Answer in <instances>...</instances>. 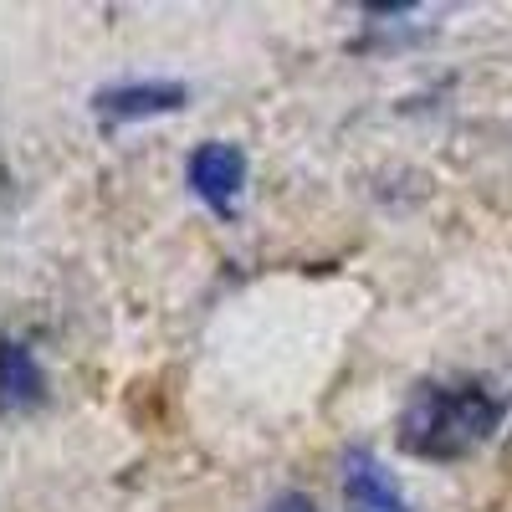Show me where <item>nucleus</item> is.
Returning a JSON list of instances; mask_svg holds the SVG:
<instances>
[{
	"mask_svg": "<svg viewBox=\"0 0 512 512\" xmlns=\"http://www.w3.org/2000/svg\"><path fill=\"white\" fill-rule=\"evenodd\" d=\"M502 415L507 405L487 379H425L400 410L395 441L415 461H461L497 436Z\"/></svg>",
	"mask_w": 512,
	"mask_h": 512,
	"instance_id": "f257e3e1",
	"label": "nucleus"
},
{
	"mask_svg": "<svg viewBox=\"0 0 512 512\" xmlns=\"http://www.w3.org/2000/svg\"><path fill=\"white\" fill-rule=\"evenodd\" d=\"M241 185H246V154L236 144H226V139L195 144V154H190V190L216 210V216H231L236 210Z\"/></svg>",
	"mask_w": 512,
	"mask_h": 512,
	"instance_id": "f03ea898",
	"label": "nucleus"
},
{
	"mask_svg": "<svg viewBox=\"0 0 512 512\" xmlns=\"http://www.w3.org/2000/svg\"><path fill=\"white\" fill-rule=\"evenodd\" d=\"M98 118H154V113H175L190 103V88L180 82H113L98 98Z\"/></svg>",
	"mask_w": 512,
	"mask_h": 512,
	"instance_id": "7ed1b4c3",
	"label": "nucleus"
},
{
	"mask_svg": "<svg viewBox=\"0 0 512 512\" xmlns=\"http://www.w3.org/2000/svg\"><path fill=\"white\" fill-rule=\"evenodd\" d=\"M344 507L349 512H410L395 477L384 472L379 456H369V451L344 456Z\"/></svg>",
	"mask_w": 512,
	"mask_h": 512,
	"instance_id": "20e7f679",
	"label": "nucleus"
},
{
	"mask_svg": "<svg viewBox=\"0 0 512 512\" xmlns=\"http://www.w3.org/2000/svg\"><path fill=\"white\" fill-rule=\"evenodd\" d=\"M0 374H6V405H31V400H41V369H36L31 349L16 344V338H6Z\"/></svg>",
	"mask_w": 512,
	"mask_h": 512,
	"instance_id": "39448f33",
	"label": "nucleus"
},
{
	"mask_svg": "<svg viewBox=\"0 0 512 512\" xmlns=\"http://www.w3.org/2000/svg\"><path fill=\"white\" fill-rule=\"evenodd\" d=\"M262 512H318V507H313L303 492H282V497H272Z\"/></svg>",
	"mask_w": 512,
	"mask_h": 512,
	"instance_id": "423d86ee",
	"label": "nucleus"
}]
</instances>
